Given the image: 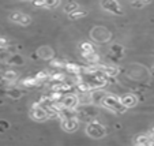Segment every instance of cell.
<instances>
[{"instance_id": "cell-1", "label": "cell", "mask_w": 154, "mask_h": 146, "mask_svg": "<svg viewBox=\"0 0 154 146\" xmlns=\"http://www.w3.org/2000/svg\"><path fill=\"white\" fill-rule=\"evenodd\" d=\"M101 104L104 107H106L108 109H111L112 112H115V113H120V112H123L125 109V107L120 102V98H117V97H115V96H108V94H105Z\"/></svg>"}, {"instance_id": "cell-2", "label": "cell", "mask_w": 154, "mask_h": 146, "mask_svg": "<svg viewBox=\"0 0 154 146\" xmlns=\"http://www.w3.org/2000/svg\"><path fill=\"white\" fill-rule=\"evenodd\" d=\"M86 131H87V134L94 137V138H100V137H104L105 135V129L101 126V124H98V123H96V122L90 123V124L87 126Z\"/></svg>"}, {"instance_id": "cell-3", "label": "cell", "mask_w": 154, "mask_h": 146, "mask_svg": "<svg viewBox=\"0 0 154 146\" xmlns=\"http://www.w3.org/2000/svg\"><path fill=\"white\" fill-rule=\"evenodd\" d=\"M102 7L106 11L115 12V14H123V10L119 8V4L116 0H102Z\"/></svg>"}, {"instance_id": "cell-4", "label": "cell", "mask_w": 154, "mask_h": 146, "mask_svg": "<svg viewBox=\"0 0 154 146\" xmlns=\"http://www.w3.org/2000/svg\"><path fill=\"white\" fill-rule=\"evenodd\" d=\"M61 104H63L64 108H68V109H74L76 105H78V97L75 96H71V94H64L63 100H61Z\"/></svg>"}, {"instance_id": "cell-5", "label": "cell", "mask_w": 154, "mask_h": 146, "mask_svg": "<svg viewBox=\"0 0 154 146\" xmlns=\"http://www.w3.org/2000/svg\"><path fill=\"white\" fill-rule=\"evenodd\" d=\"M82 70H83V67H82V66H79V64H76V63H71V61L64 63V70L63 71H67V73L72 74V75L82 74Z\"/></svg>"}, {"instance_id": "cell-6", "label": "cell", "mask_w": 154, "mask_h": 146, "mask_svg": "<svg viewBox=\"0 0 154 146\" xmlns=\"http://www.w3.org/2000/svg\"><path fill=\"white\" fill-rule=\"evenodd\" d=\"M63 127L67 131H74V130L78 129V119L76 116H71L67 119H63Z\"/></svg>"}, {"instance_id": "cell-7", "label": "cell", "mask_w": 154, "mask_h": 146, "mask_svg": "<svg viewBox=\"0 0 154 146\" xmlns=\"http://www.w3.org/2000/svg\"><path fill=\"white\" fill-rule=\"evenodd\" d=\"M120 102H122L125 108H131V107L137 105L138 100H137V97L132 96V94H125V96H123L122 98H120Z\"/></svg>"}, {"instance_id": "cell-8", "label": "cell", "mask_w": 154, "mask_h": 146, "mask_svg": "<svg viewBox=\"0 0 154 146\" xmlns=\"http://www.w3.org/2000/svg\"><path fill=\"white\" fill-rule=\"evenodd\" d=\"M22 85H23L25 88H34V86L38 85V81L34 78V75H33V76H29V78H25L23 81H22Z\"/></svg>"}, {"instance_id": "cell-9", "label": "cell", "mask_w": 154, "mask_h": 146, "mask_svg": "<svg viewBox=\"0 0 154 146\" xmlns=\"http://www.w3.org/2000/svg\"><path fill=\"white\" fill-rule=\"evenodd\" d=\"M8 63L10 64H14V66H22L23 64V59L20 57L19 55H12L8 57Z\"/></svg>"}, {"instance_id": "cell-10", "label": "cell", "mask_w": 154, "mask_h": 146, "mask_svg": "<svg viewBox=\"0 0 154 146\" xmlns=\"http://www.w3.org/2000/svg\"><path fill=\"white\" fill-rule=\"evenodd\" d=\"M22 94H23V92L19 90V89H10V90L7 92V96L12 97V98H19Z\"/></svg>"}, {"instance_id": "cell-11", "label": "cell", "mask_w": 154, "mask_h": 146, "mask_svg": "<svg viewBox=\"0 0 154 146\" xmlns=\"http://www.w3.org/2000/svg\"><path fill=\"white\" fill-rule=\"evenodd\" d=\"M81 51L85 53L94 52V47H93V44H90V42H83V44L81 45Z\"/></svg>"}, {"instance_id": "cell-12", "label": "cell", "mask_w": 154, "mask_h": 146, "mask_svg": "<svg viewBox=\"0 0 154 146\" xmlns=\"http://www.w3.org/2000/svg\"><path fill=\"white\" fill-rule=\"evenodd\" d=\"M51 67L56 68V70L63 71L64 70V63H63V61H59V60H53L52 63H51Z\"/></svg>"}, {"instance_id": "cell-13", "label": "cell", "mask_w": 154, "mask_h": 146, "mask_svg": "<svg viewBox=\"0 0 154 146\" xmlns=\"http://www.w3.org/2000/svg\"><path fill=\"white\" fill-rule=\"evenodd\" d=\"M86 15V12L85 11H78V10H75V11L70 12V18L71 19H78V18H82Z\"/></svg>"}, {"instance_id": "cell-14", "label": "cell", "mask_w": 154, "mask_h": 146, "mask_svg": "<svg viewBox=\"0 0 154 146\" xmlns=\"http://www.w3.org/2000/svg\"><path fill=\"white\" fill-rule=\"evenodd\" d=\"M111 51H112V53H113V55H123V47H122V45H117V44L112 45Z\"/></svg>"}, {"instance_id": "cell-15", "label": "cell", "mask_w": 154, "mask_h": 146, "mask_svg": "<svg viewBox=\"0 0 154 146\" xmlns=\"http://www.w3.org/2000/svg\"><path fill=\"white\" fill-rule=\"evenodd\" d=\"M64 10L67 12H72V11H75V10H78V4H76L75 2H70V4H67Z\"/></svg>"}, {"instance_id": "cell-16", "label": "cell", "mask_w": 154, "mask_h": 146, "mask_svg": "<svg viewBox=\"0 0 154 146\" xmlns=\"http://www.w3.org/2000/svg\"><path fill=\"white\" fill-rule=\"evenodd\" d=\"M18 23L23 25V26H26V25H29V23H30V17H27V15L22 14V15H20V19H19V22H18Z\"/></svg>"}, {"instance_id": "cell-17", "label": "cell", "mask_w": 154, "mask_h": 146, "mask_svg": "<svg viewBox=\"0 0 154 146\" xmlns=\"http://www.w3.org/2000/svg\"><path fill=\"white\" fill-rule=\"evenodd\" d=\"M45 2V6L47 7H55L59 4V0H44Z\"/></svg>"}, {"instance_id": "cell-18", "label": "cell", "mask_w": 154, "mask_h": 146, "mask_svg": "<svg viewBox=\"0 0 154 146\" xmlns=\"http://www.w3.org/2000/svg\"><path fill=\"white\" fill-rule=\"evenodd\" d=\"M20 12H12L11 14V17H10V19L11 20H14V22H19V19H20Z\"/></svg>"}, {"instance_id": "cell-19", "label": "cell", "mask_w": 154, "mask_h": 146, "mask_svg": "<svg viewBox=\"0 0 154 146\" xmlns=\"http://www.w3.org/2000/svg\"><path fill=\"white\" fill-rule=\"evenodd\" d=\"M32 2H33V4H34V6H37V7L45 6V2H44V0H32Z\"/></svg>"}, {"instance_id": "cell-20", "label": "cell", "mask_w": 154, "mask_h": 146, "mask_svg": "<svg viewBox=\"0 0 154 146\" xmlns=\"http://www.w3.org/2000/svg\"><path fill=\"white\" fill-rule=\"evenodd\" d=\"M0 126H3L4 129H8V127H10V124L6 122V120H2V122H0Z\"/></svg>"}, {"instance_id": "cell-21", "label": "cell", "mask_w": 154, "mask_h": 146, "mask_svg": "<svg viewBox=\"0 0 154 146\" xmlns=\"http://www.w3.org/2000/svg\"><path fill=\"white\" fill-rule=\"evenodd\" d=\"M153 131H154V130H153Z\"/></svg>"}]
</instances>
